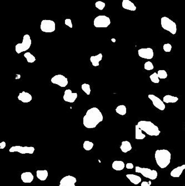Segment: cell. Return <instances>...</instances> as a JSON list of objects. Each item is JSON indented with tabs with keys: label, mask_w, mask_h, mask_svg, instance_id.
Here are the masks:
<instances>
[{
	"label": "cell",
	"mask_w": 185,
	"mask_h": 186,
	"mask_svg": "<svg viewBox=\"0 0 185 186\" xmlns=\"http://www.w3.org/2000/svg\"><path fill=\"white\" fill-rule=\"evenodd\" d=\"M104 117L99 109L96 107L89 109L83 118V124L87 129H93L103 121Z\"/></svg>",
	"instance_id": "6da1fadb"
},
{
	"label": "cell",
	"mask_w": 185,
	"mask_h": 186,
	"mask_svg": "<svg viewBox=\"0 0 185 186\" xmlns=\"http://www.w3.org/2000/svg\"><path fill=\"white\" fill-rule=\"evenodd\" d=\"M155 158L156 163L161 168H166L171 160V154L167 150H158L155 152Z\"/></svg>",
	"instance_id": "7a4b0ae2"
},
{
	"label": "cell",
	"mask_w": 185,
	"mask_h": 186,
	"mask_svg": "<svg viewBox=\"0 0 185 186\" xmlns=\"http://www.w3.org/2000/svg\"><path fill=\"white\" fill-rule=\"evenodd\" d=\"M137 125L142 131L149 136H158L161 133L158 127L150 121L141 120Z\"/></svg>",
	"instance_id": "3957f363"
},
{
	"label": "cell",
	"mask_w": 185,
	"mask_h": 186,
	"mask_svg": "<svg viewBox=\"0 0 185 186\" xmlns=\"http://www.w3.org/2000/svg\"><path fill=\"white\" fill-rule=\"evenodd\" d=\"M161 24L164 30L171 33L172 35L176 34L177 32V25L176 23L173 22L171 19L166 16L163 17L161 19Z\"/></svg>",
	"instance_id": "277c9868"
},
{
	"label": "cell",
	"mask_w": 185,
	"mask_h": 186,
	"mask_svg": "<svg viewBox=\"0 0 185 186\" xmlns=\"http://www.w3.org/2000/svg\"><path fill=\"white\" fill-rule=\"evenodd\" d=\"M31 44L32 41L30 36L28 34L25 35L23 37L22 42L17 44L15 46L16 52L19 54L22 52L27 51L31 47Z\"/></svg>",
	"instance_id": "5b68a950"
},
{
	"label": "cell",
	"mask_w": 185,
	"mask_h": 186,
	"mask_svg": "<svg viewBox=\"0 0 185 186\" xmlns=\"http://www.w3.org/2000/svg\"><path fill=\"white\" fill-rule=\"evenodd\" d=\"M136 172L141 173L144 177L151 180L156 179L158 176V173L156 170H152L148 168H141L139 166L136 167Z\"/></svg>",
	"instance_id": "8992f818"
},
{
	"label": "cell",
	"mask_w": 185,
	"mask_h": 186,
	"mask_svg": "<svg viewBox=\"0 0 185 186\" xmlns=\"http://www.w3.org/2000/svg\"><path fill=\"white\" fill-rule=\"evenodd\" d=\"M111 24V20L106 16L99 15L97 16L94 21V26L97 28H106Z\"/></svg>",
	"instance_id": "52a82bcc"
},
{
	"label": "cell",
	"mask_w": 185,
	"mask_h": 186,
	"mask_svg": "<svg viewBox=\"0 0 185 186\" xmlns=\"http://www.w3.org/2000/svg\"><path fill=\"white\" fill-rule=\"evenodd\" d=\"M40 28L42 32L51 33L56 30V23L51 20H43L41 21Z\"/></svg>",
	"instance_id": "ba28073f"
},
{
	"label": "cell",
	"mask_w": 185,
	"mask_h": 186,
	"mask_svg": "<svg viewBox=\"0 0 185 186\" xmlns=\"http://www.w3.org/2000/svg\"><path fill=\"white\" fill-rule=\"evenodd\" d=\"M35 148L33 147H21L20 145H16L12 147L9 150V152H18L22 154H33L35 152Z\"/></svg>",
	"instance_id": "9c48e42d"
},
{
	"label": "cell",
	"mask_w": 185,
	"mask_h": 186,
	"mask_svg": "<svg viewBox=\"0 0 185 186\" xmlns=\"http://www.w3.org/2000/svg\"><path fill=\"white\" fill-rule=\"evenodd\" d=\"M51 81L52 83L58 85L59 86L62 88L66 87L68 84L67 78L61 74L56 75L54 77H52Z\"/></svg>",
	"instance_id": "30bf717a"
},
{
	"label": "cell",
	"mask_w": 185,
	"mask_h": 186,
	"mask_svg": "<svg viewBox=\"0 0 185 186\" xmlns=\"http://www.w3.org/2000/svg\"><path fill=\"white\" fill-rule=\"evenodd\" d=\"M138 54L142 59H152L154 58V50L150 47L140 49L138 50Z\"/></svg>",
	"instance_id": "8fae6325"
},
{
	"label": "cell",
	"mask_w": 185,
	"mask_h": 186,
	"mask_svg": "<svg viewBox=\"0 0 185 186\" xmlns=\"http://www.w3.org/2000/svg\"><path fill=\"white\" fill-rule=\"evenodd\" d=\"M148 98L152 101L154 106H155L156 108H157L161 111H163L165 109L166 106L164 104V102L161 100L157 96L153 94H149L148 96Z\"/></svg>",
	"instance_id": "7c38bea8"
},
{
	"label": "cell",
	"mask_w": 185,
	"mask_h": 186,
	"mask_svg": "<svg viewBox=\"0 0 185 186\" xmlns=\"http://www.w3.org/2000/svg\"><path fill=\"white\" fill-rule=\"evenodd\" d=\"M76 178L72 176H66L62 178L59 182V186H76Z\"/></svg>",
	"instance_id": "4fadbf2b"
},
{
	"label": "cell",
	"mask_w": 185,
	"mask_h": 186,
	"mask_svg": "<svg viewBox=\"0 0 185 186\" xmlns=\"http://www.w3.org/2000/svg\"><path fill=\"white\" fill-rule=\"evenodd\" d=\"M77 95L76 93H72V90L70 89H67L65 91L64 95H63V100L66 102L72 103L75 101L77 99Z\"/></svg>",
	"instance_id": "5bb4252c"
},
{
	"label": "cell",
	"mask_w": 185,
	"mask_h": 186,
	"mask_svg": "<svg viewBox=\"0 0 185 186\" xmlns=\"http://www.w3.org/2000/svg\"><path fill=\"white\" fill-rule=\"evenodd\" d=\"M17 98H18V100L22 101V103H29L32 99L31 95L30 94H29L28 93L25 92L24 91L19 94Z\"/></svg>",
	"instance_id": "9a60e30c"
},
{
	"label": "cell",
	"mask_w": 185,
	"mask_h": 186,
	"mask_svg": "<svg viewBox=\"0 0 185 186\" xmlns=\"http://www.w3.org/2000/svg\"><path fill=\"white\" fill-rule=\"evenodd\" d=\"M21 178L23 183H30L33 181L34 176L30 172H23L21 175Z\"/></svg>",
	"instance_id": "2e32d148"
},
{
	"label": "cell",
	"mask_w": 185,
	"mask_h": 186,
	"mask_svg": "<svg viewBox=\"0 0 185 186\" xmlns=\"http://www.w3.org/2000/svg\"><path fill=\"white\" fill-rule=\"evenodd\" d=\"M185 169V164L177 167L173 169L170 173L171 176L174 178H179Z\"/></svg>",
	"instance_id": "e0dca14e"
},
{
	"label": "cell",
	"mask_w": 185,
	"mask_h": 186,
	"mask_svg": "<svg viewBox=\"0 0 185 186\" xmlns=\"http://www.w3.org/2000/svg\"><path fill=\"white\" fill-rule=\"evenodd\" d=\"M122 7L124 9L130 10L132 11H135L136 10V7L133 2L130 0H123L122 3Z\"/></svg>",
	"instance_id": "ac0fdd59"
},
{
	"label": "cell",
	"mask_w": 185,
	"mask_h": 186,
	"mask_svg": "<svg viewBox=\"0 0 185 186\" xmlns=\"http://www.w3.org/2000/svg\"><path fill=\"white\" fill-rule=\"evenodd\" d=\"M49 176V172L47 170H37L36 171L37 178L42 181H44Z\"/></svg>",
	"instance_id": "d6986e66"
},
{
	"label": "cell",
	"mask_w": 185,
	"mask_h": 186,
	"mask_svg": "<svg viewBox=\"0 0 185 186\" xmlns=\"http://www.w3.org/2000/svg\"><path fill=\"white\" fill-rule=\"evenodd\" d=\"M102 59V54L99 53L97 55L92 56L90 57V61L94 66H99V62Z\"/></svg>",
	"instance_id": "ffe728a7"
},
{
	"label": "cell",
	"mask_w": 185,
	"mask_h": 186,
	"mask_svg": "<svg viewBox=\"0 0 185 186\" xmlns=\"http://www.w3.org/2000/svg\"><path fill=\"white\" fill-rule=\"evenodd\" d=\"M127 178L130 180V181L132 183L135 185H137L140 183V182H141V178L139 176H137L135 174H128L126 175Z\"/></svg>",
	"instance_id": "44dd1931"
},
{
	"label": "cell",
	"mask_w": 185,
	"mask_h": 186,
	"mask_svg": "<svg viewBox=\"0 0 185 186\" xmlns=\"http://www.w3.org/2000/svg\"><path fill=\"white\" fill-rule=\"evenodd\" d=\"M125 167L124 162L121 160H115L112 164V167L115 171H122Z\"/></svg>",
	"instance_id": "7402d4cb"
},
{
	"label": "cell",
	"mask_w": 185,
	"mask_h": 186,
	"mask_svg": "<svg viewBox=\"0 0 185 186\" xmlns=\"http://www.w3.org/2000/svg\"><path fill=\"white\" fill-rule=\"evenodd\" d=\"M120 149L123 153H126L130 151L132 149V147L130 142H129L128 141H122L121 145L120 146Z\"/></svg>",
	"instance_id": "603a6c76"
},
{
	"label": "cell",
	"mask_w": 185,
	"mask_h": 186,
	"mask_svg": "<svg viewBox=\"0 0 185 186\" xmlns=\"http://www.w3.org/2000/svg\"><path fill=\"white\" fill-rule=\"evenodd\" d=\"M178 100L177 96H173L171 95H166L163 98V101L166 103H175Z\"/></svg>",
	"instance_id": "cb8c5ba5"
},
{
	"label": "cell",
	"mask_w": 185,
	"mask_h": 186,
	"mask_svg": "<svg viewBox=\"0 0 185 186\" xmlns=\"http://www.w3.org/2000/svg\"><path fill=\"white\" fill-rule=\"evenodd\" d=\"M146 138V135L142 133V131L139 127L137 125H136V139L142 140Z\"/></svg>",
	"instance_id": "d4e9b609"
},
{
	"label": "cell",
	"mask_w": 185,
	"mask_h": 186,
	"mask_svg": "<svg viewBox=\"0 0 185 186\" xmlns=\"http://www.w3.org/2000/svg\"><path fill=\"white\" fill-rule=\"evenodd\" d=\"M116 112L120 115H125L127 113L126 106L125 105H118L116 108Z\"/></svg>",
	"instance_id": "484cf974"
},
{
	"label": "cell",
	"mask_w": 185,
	"mask_h": 186,
	"mask_svg": "<svg viewBox=\"0 0 185 186\" xmlns=\"http://www.w3.org/2000/svg\"><path fill=\"white\" fill-rule=\"evenodd\" d=\"M23 56L27 60V62L29 63H33L36 61V58L29 52L25 53Z\"/></svg>",
	"instance_id": "4316f807"
},
{
	"label": "cell",
	"mask_w": 185,
	"mask_h": 186,
	"mask_svg": "<svg viewBox=\"0 0 185 186\" xmlns=\"http://www.w3.org/2000/svg\"><path fill=\"white\" fill-rule=\"evenodd\" d=\"M94 145V144L92 142H91L90 141H86L84 142L83 144V147L84 150H86L87 151H89L93 148Z\"/></svg>",
	"instance_id": "83f0119b"
},
{
	"label": "cell",
	"mask_w": 185,
	"mask_h": 186,
	"mask_svg": "<svg viewBox=\"0 0 185 186\" xmlns=\"http://www.w3.org/2000/svg\"><path fill=\"white\" fill-rule=\"evenodd\" d=\"M149 79L151 80V81L155 83V84H158L160 82V78L158 77L157 73H154L152 74L150 76H149Z\"/></svg>",
	"instance_id": "f1b7e54d"
},
{
	"label": "cell",
	"mask_w": 185,
	"mask_h": 186,
	"mask_svg": "<svg viewBox=\"0 0 185 186\" xmlns=\"http://www.w3.org/2000/svg\"><path fill=\"white\" fill-rule=\"evenodd\" d=\"M82 89L83 91L87 95H90L91 93L90 85L87 84H83L81 86Z\"/></svg>",
	"instance_id": "f546056e"
},
{
	"label": "cell",
	"mask_w": 185,
	"mask_h": 186,
	"mask_svg": "<svg viewBox=\"0 0 185 186\" xmlns=\"http://www.w3.org/2000/svg\"><path fill=\"white\" fill-rule=\"evenodd\" d=\"M157 75H158V77L160 79H165L167 78V77H168L167 72L165 70H158Z\"/></svg>",
	"instance_id": "4dcf8cb0"
},
{
	"label": "cell",
	"mask_w": 185,
	"mask_h": 186,
	"mask_svg": "<svg viewBox=\"0 0 185 186\" xmlns=\"http://www.w3.org/2000/svg\"><path fill=\"white\" fill-rule=\"evenodd\" d=\"M95 6L97 9H99V10H103L104 8L105 7V6H106V4L102 2V1H97L96 3H95Z\"/></svg>",
	"instance_id": "1f68e13d"
},
{
	"label": "cell",
	"mask_w": 185,
	"mask_h": 186,
	"mask_svg": "<svg viewBox=\"0 0 185 186\" xmlns=\"http://www.w3.org/2000/svg\"><path fill=\"white\" fill-rule=\"evenodd\" d=\"M144 68L145 70L150 71L154 69V65L151 61H147L144 65Z\"/></svg>",
	"instance_id": "d6a6232c"
},
{
	"label": "cell",
	"mask_w": 185,
	"mask_h": 186,
	"mask_svg": "<svg viewBox=\"0 0 185 186\" xmlns=\"http://www.w3.org/2000/svg\"><path fill=\"white\" fill-rule=\"evenodd\" d=\"M172 48V47L171 45L168 43L164 44L163 46V49L166 53H170L171 51Z\"/></svg>",
	"instance_id": "836d02e7"
},
{
	"label": "cell",
	"mask_w": 185,
	"mask_h": 186,
	"mask_svg": "<svg viewBox=\"0 0 185 186\" xmlns=\"http://www.w3.org/2000/svg\"><path fill=\"white\" fill-rule=\"evenodd\" d=\"M65 24L67 26L70 28H72L73 27V25H72V21L70 18H66L65 19Z\"/></svg>",
	"instance_id": "e575fe53"
},
{
	"label": "cell",
	"mask_w": 185,
	"mask_h": 186,
	"mask_svg": "<svg viewBox=\"0 0 185 186\" xmlns=\"http://www.w3.org/2000/svg\"><path fill=\"white\" fill-rule=\"evenodd\" d=\"M151 181L149 182L144 181L141 183V186H151Z\"/></svg>",
	"instance_id": "d590c367"
},
{
	"label": "cell",
	"mask_w": 185,
	"mask_h": 186,
	"mask_svg": "<svg viewBox=\"0 0 185 186\" xmlns=\"http://www.w3.org/2000/svg\"><path fill=\"white\" fill-rule=\"evenodd\" d=\"M126 167L127 169H133V168H134V166H133V164L132 163H127L126 165Z\"/></svg>",
	"instance_id": "8d00e7d4"
},
{
	"label": "cell",
	"mask_w": 185,
	"mask_h": 186,
	"mask_svg": "<svg viewBox=\"0 0 185 186\" xmlns=\"http://www.w3.org/2000/svg\"><path fill=\"white\" fill-rule=\"evenodd\" d=\"M6 146V143L5 142H2L1 143H0V149L1 150H3L4 149Z\"/></svg>",
	"instance_id": "74e56055"
},
{
	"label": "cell",
	"mask_w": 185,
	"mask_h": 186,
	"mask_svg": "<svg viewBox=\"0 0 185 186\" xmlns=\"http://www.w3.org/2000/svg\"><path fill=\"white\" fill-rule=\"evenodd\" d=\"M112 41H113V42H115V39H112Z\"/></svg>",
	"instance_id": "f35d334b"
}]
</instances>
